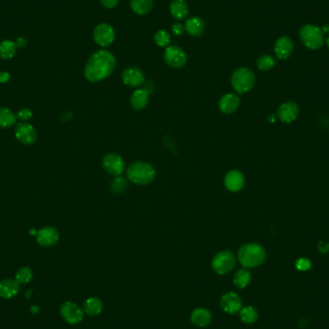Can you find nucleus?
I'll return each mask as SVG.
<instances>
[{"label": "nucleus", "mask_w": 329, "mask_h": 329, "mask_svg": "<svg viewBox=\"0 0 329 329\" xmlns=\"http://www.w3.org/2000/svg\"><path fill=\"white\" fill-rule=\"evenodd\" d=\"M116 67V59L111 52L99 50L89 59L84 74L90 82L103 80L112 74Z\"/></svg>", "instance_id": "nucleus-1"}, {"label": "nucleus", "mask_w": 329, "mask_h": 329, "mask_svg": "<svg viewBox=\"0 0 329 329\" xmlns=\"http://www.w3.org/2000/svg\"><path fill=\"white\" fill-rule=\"evenodd\" d=\"M266 250L261 245L249 243L242 246L238 251V260L245 269H252L265 262Z\"/></svg>", "instance_id": "nucleus-2"}, {"label": "nucleus", "mask_w": 329, "mask_h": 329, "mask_svg": "<svg viewBox=\"0 0 329 329\" xmlns=\"http://www.w3.org/2000/svg\"><path fill=\"white\" fill-rule=\"evenodd\" d=\"M156 177V171L151 165L145 162H136L131 164L127 169L129 180L138 185L151 183Z\"/></svg>", "instance_id": "nucleus-3"}, {"label": "nucleus", "mask_w": 329, "mask_h": 329, "mask_svg": "<svg viewBox=\"0 0 329 329\" xmlns=\"http://www.w3.org/2000/svg\"><path fill=\"white\" fill-rule=\"evenodd\" d=\"M255 74L248 68L238 69L233 73L231 84L238 94H245L254 87Z\"/></svg>", "instance_id": "nucleus-4"}, {"label": "nucleus", "mask_w": 329, "mask_h": 329, "mask_svg": "<svg viewBox=\"0 0 329 329\" xmlns=\"http://www.w3.org/2000/svg\"><path fill=\"white\" fill-rule=\"evenodd\" d=\"M299 36L305 47L311 50L321 49L324 41L323 32L317 25H304L299 31Z\"/></svg>", "instance_id": "nucleus-5"}, {"label": "nucleus", "mask_w": 329, "mask_h": 329, "mask_svg": "<svg viewBox=\"0 0 329 329\" xmlns=\"http://www.w3.org/2000/svg\"><path fill=\"white\" fill-rule=\"evenodd\" d=\"M236 264V258L230 250H224L216 254L212 261V269L215 273L224 275L230 273Z\"/></svg>", "instance_id": "nucleus-6"}, {"label": "nucleus", "mask_w": 329, "mask_h": 329, "mask_svg": "<svg viewBox=\"0 0 329 329\" xmlns=\"http://www.w3.org/2000/svg\"><path fill=\"white\" fill-rule=\"evenodd\" d=\"M61 315L64 321L70 324H77L84 318V310L72 301H67L61 306Z\"/></svg>", "instance_id": "nucleus-7"}, {"label": "nucleus", "mask_w": 329, "mask_h": 329, "mask_svg": "<svg viewBox=\"0 0 329 329\" xmlns=\"http://www.w3.org/2000/svg\"><path fill=\"white\" fill-rule=\"evenodd\" d=\"M102 167L105 171L115 177H120L125 169L124 161L116 153H109L105 156L102 160Z\"/></svg>", "instance_id": "nucleus-8"}, {"label": "nucleus", "mask_w": 329, "mask_h": 329, "mask_svg": "<svg viewBox=\"0 0 329 329\" xmlns=\"http://www.w3.org/2000/svg\"><path fill=\"white\" fill-rule=\"evenodd\" d=\"M165 61L169 67L173 69H179L186 64L187 55L183 49L177 46H170L165 51Z\"/></svg>", "instance_id": "nucleus-9"}, {"label": "nucleus", "mask_w": 329, "mask_h": 329, "mask_svg": "<svg viewBox=\"0 0 329 329\" xmlns=\"http://www.w3.org/2000/svg\"><path fill=\"white\" fill-rule=\"evenodd\" d=\"M94 39L100 47L110 46L115 40V31L112 26L108 24L97 25L94 31Z\"/></svg>", "instance_id": "nucleus-10"}, {"label": "nucleus", "mask_w": 329, "mask_h": 329, "mask_svg": "<svg viewBox=\"0 0 329 329\" xmlns=\"http://www.w3.org/2000/svg\"><path fill=\"white\" fill-rule=\"evenodd\" d=\"M15 135L21 144L26 145H33L38 136L36 129L27 122H20L16 125Z\"/></svg>", "instance_id": "nucleus-11"}, {"label": "nucleus", "mask_w": 329, "mask_h": 329, "mask_svg": "<svg viewBox=\"0 0 329 329\" xmlns=\"http://www.w3.org/2000/svg\"><path fill=\"white\" fill-rule=\"evenodd\" d=\"M221 306L222 309L225 313L237 314L240 312L243 307L241 297H239L236 293L228 292L221 298Z\"/></svg>", "instance_id": "nucleus-12"}, {"label": "nucleus", "mask_w": 329, "mask_h": 329, "mask_svg": "<svg viewBox=\"0 0 329 329\" xmlns=\"http://www.w3.org/2000/svg\"><path fill=\"white\" fill-rule=\"evenodd\" d=\"M299 114V106L294 101H287L279 106L277 118L284 123H291L297 120Z\"/></svg>", "instance_id": "nucleus-13"}, {"label": "nucleus", "mask_w": 329, "mask_h": 329, "mask_svg": "<svg viewBox=\"0 0 329 329\" xmlns=\"http://www.w3.org/2000/svg\"><path fill=\"white\" fill-rule=\"evenodd\" d=\"M36 237L38 244L45 248L53 247L59 241V233L55 228L50 226H46L40 229L36 234Z\"/></svg>", "instance_id": "nucleus-14"}, {"label": "nucleus", "mask_w": 329, "mask_h": 329, "mask_svg": "<svg viewBox=\"0 0 329 329\" xmlns=\"http://www.w3.org/2000/svg\"><path fill=\"white\" fill-rule=\"evenodd\" d=\"M122 81L129 87H140L145 82V75L138 68H127L123 71L121 75Z\"/></svg>", "instance_id": "nucleus-15"}, {"label": "nucleus", "mask_w": 329, "mask_h": 329, "mask_svg": "<svg viewBox=\"0 0 329 329\" xmlns=\"http://www.w3.org/2000/svg\"><path fill=\"white\" fill-rule=\"evenodd\" d=\"M225 185L226 189L229 190L230 192L233 193L239 192L245 186V177L241 171L237 169L230 170L225 176Z\"/></svg>", "instance_id": "nucleus-16"}, {"label": "nucleus", "mask_w": 329, "mask_h": 329, "mask_svg": "<svg viewBox=\"0 0 329 329\" xmlns=\"http://www.w3.org/2000/svg\"><path fill=\"white\" fill-rule=\"evenodd\" d=\"M294 50V42L289 37H281L276 40L274 53L279 60H287Z\"/></svg>", "instance_id": "nucleus-17"}, {"label": "nucleus", "mask_w": 329, "mask_h": 329, "mask_svg": "<svg viewBox=\"0 0 329 329\" xmlns=\"http://www.w3.org/2000/svg\"><path fill=\"white\" fill-rule=\"evenodd\" d=\"M241 103V98L235 94H227L221 98L218 107L224 114L229 115L237 111Z\"/></svg>", "instance_id": "nucleus-18"}, {"label": "nucleus", "mask_w": 329, "mask_h": 329, "mask_svg": "<svg viewBox=\"0 0 329 329\" xmlns=\"http://www.w3.org/2000/svg\"><path fill=\"white\" fill-rule=\"evenodd\" d=\"M20 284L16 279H4L0 281V297L11 298L17 295Z\"/></svg>", "instance_id": "nucleus-19"}, {"label": "nucleus", "mask_w": 329, "mask_h": 329, "mask_svg": "<svg viewBox=\"0 0 329 329\" xmlns=\"http://www.w3.org/2000/svg\"><path fill=\"white\" fill-rule=\"evenodd\" d=\"M191 321L199 327H205L212 321V315L205 308H196L191 314Z\"/></svg>", "instance_id": "nucleus-20"}, {"label": "nucleus", "mask_w": 329, "mask_h": 329, "mask_svg": "<svg viewBox=\"0 0 329 329\" xmlns=\"http://www.w3.org/2000/svg\"><path fill=\"white\" fill-rule=\"evenodd\" d=\"M149 92L145 89H138L130 98L131 106L136 110H142L148 103Z\"/></svg>", "instance_id": "nucleus-21"}, {"label": "nucleus", "mask_w": 329, "mask_h": 329, "mask_svg": "<svg viewBox=\"0 0 329 329\" xmlns=\"http://www.w3.org/2000/svg\"><path fill=\"white\" fill-rule=\"evenodd\" d=\"M169 10L171 16L177 20H182L189 15V7L185 0H172Z\"/></svg>", "instance_id": "nucleus-22"}, {"label": "nucleus", "mask_w": 329, "mask_h": 329, "mask_svg": "<svg viewBox=\"0 0 329 329\" xmlns=\"http://www.w3.org/2000/svg\"><path fill=\"white\" fill-rule=\"evenodd\" d=\"M203 20L199 16H192L185 23V30L192 36H201L204 32Z\"/></svg>", "instance_id": "nucleus-23"}, {"label": "nucleus", "mask_w": 329, "mask_h": 329, "mask_svg": "<svg viewBox=\"0 0 329 329\" xmlns=\"http://www.w3.org/2000/svg\"><path fill=\"white\" fill-rule=\"evenodd\" d=\"M83 310L89 316H97L103 310V303L98 297H90L84 302Z\"/></svg>", "instance_id": "nucleus-24"}, {"label": "nucleus", "mask_w": 329, "mask_h": 329, "mask_svg": "<svg viewBox=\"0 0 329 329\" xmlns=\"http://www.w3.org/2000/svg\"><path fill=\"white\" fill-rule=\"evenodd\" d=\"M16 46L15 41L10 40H2L0 42V58L3 60L12 59L16 55Z\"/></svg>", "instance_id": "nucleus-25"}, {"label": "nucleus", "mask_w": 329, "mask_h": 329, "mask_svg": "<svg viewBox=\"0 0 329 329\" xmlns=\"http://www.w3.org/2000/svg\"><path fill=\"white\" fill-rule=\"evenodd\" d=\"M234 284L240 288V289H244L246 287H248L251 281V274L249 273L247 269H241L239 271H237L236 273L234 274Z\"/></svg>", "instance_id": "nucleus-26"}, {"label": "nucleus", "mask_w": 329, "mask_h": 329, "mask_svg": "<svg viewBox=\"0 0 329 329\" xmlns=\"http://www.w3.org/2000/svg\"><path fill=\"white\" fill-rule=\"evenodd\" d=\"M16 121V115L8 108H0V127L9 128Z\"/></svg>", "instance_id": "nucleus-27"}, {"label": "nucleus", "mask_w": 329, "mask_h": 329, "mask_svg": "<svg viewBox=\"0 0 329 329\" xmlns=\"http://www.w3.org/2000/svg\"><path fill=\"white\" fill-rule=\"evenodd\" d=\"M131 9L138 15H145L152 8V0H131Z\"/></svg>", "instance_id": "nucleus-28"}, {"label": "nucleus", "mask_w": 329, "mask_h": 329, "mask_svg": "<svg viewBox=\"0 0 329 329\" xmlns=\"http://www.w3.org/2000/svg\"><path fill=\"white\" fill-rule=\"evenodd\" d=\"M239 314L242 321L247 324H252L258 320V312L253 306L242 307Z\"/></svg>", "instance_id": "nucleus-29"}, {"label": "nucleus", "mask_w": 329, "mask_h": 329, "mask_svg": "<svg viewBox=\"0 0 329 329\" xmlns=\"http://www.w3.org/2000/svg\"><path fill=\"white\" fill-rule=\"evenodd\" d=\"M33 272L29 267L20 268L16 273V279L19 284H27L32 280Z\"/></svg>", "instance_id": "nucleus-30"}, {"label": "nucleus", "mask_w": 329, "mask_h": 329, "mask_svg": "<svg viewBox=\"0 0 329 329\" xmlns=\"http://www.w3.org/2000/svg\"><path fill=\"white\" fill-rule=\"evenodd\" d=\"M275 64V61L271 55H262L257 60V67L263 72L271 71Z\"/></svg>", "instance_id": "nucleus-31"}, {"label": "nucleus", "mask_w": 329, "mask_h": 329, "mask_svg": "<svg viewBox=\"0 0 329 329\" xmlns=\"http://www.w3.org/2000/svg\"><path fill=\"white\" fill-rule=\"evenodd\" d=\"M126 187H127L126 179L124 177L120 176V177H116L113 180L112 183L110 185V190L115 194H120L125 190Z\"/></svg>", "instance_id": "nucleus-32"}, {"label": "nucleus", "mask_w": 329, "mask_h": 329, "mask_svg": "<svg viewBox=\"0 0 329 329\" xmlns=\"http://www.w3.org/2000/svg\"><path fill=\"white\" fill-rule=\"evenodd\" d=\"M154 40L157 46H159L161 48H166L169 46V42H170V36L167 31L159 30L155 33Z\"/></svg>", "instance_id": "nucleus-33"}, {"label": "nucleus", "mask_w": 329, "mask_h": 329, "mask_svg": "<svg viewBox=\"0 0 329 329\" xmlns=\"http://www.w3.org/2000/svg\"><path fill=\"white\" fill-rule=\"evenodd\" d=\"M311 267H312L311 261L305 257H301V258L297 259V262H296V268L300 272L309 271L311 269Z\"/></svg>", "instance_id": "nucleus-34"}, {"label": "nucleus", "mask_w": 329, "mask_h": 329, "mask_svg": "<svg viewBox=\"0 0 329 329\" xmlns=\"http://www.w3.org/2000/svg\"><path fill=\"white\" fill-rule=\"evenodd\" d=\"M32 117V111H31V109H29V108L20 109V110L17 112V114H16V119H18L19 121H23V122H26V121H29Z\"/></svg>", "instance_id": "nucleus-35"}, {"label": "nucleus", "mask_w": 329, "mask_h": 329, "mask_svg": "<svg viewBox=\"0 0 329 329\" xmlns=\"http://www.w3.org/2000/svg\"><path fill=\"white\" fill-rule=\"evenodd\" d=\"M319 251L322 254H326L329 252V243L326 241H321L318 245Z\"/></svg>", "instance_id": "nucleus-36"}, {"label": "nucleus", "mask_w": 329, "mask_h": 329, "mask_svg": "<svg viewBox=\"0 0 329 329\" xmlns=\"http://www.w3.org/2000/svg\"><path fill=\"white\" fill-rule=\"evenodd\" d=\"M171 29H172V32L174 33L177 36H179L184 33L185 26H183L181 24H174L172 25Z\"/></svg>", "instance_id": "nucleus-37"}, {"label": "nucleus", "mask_w": 329, "mask_h": 329, "mask_svg": "<svg viewBox=\"0 0 329 329\" xmlns=\"http://www.w3.org/2000/svg\"><path fill=\"white\" fill-rule=\"evenodd\" d=\"M102 5L106 8L112 9L116 7L119 3V0H100Z\"/></svg>", "instance_id": "nucleus-38"}, {"label": "nucleus", "mask_w": 329, "mask_h": 329, "mask_svg": "<svg viewBox=\"0 0 329 329\" xmlns=\"http://www.w3.org/2000/svg\"><path fill=\"white\" fill-rule=\"evenodd\" d=\"M15 43H16L17 49H23L27 45V40H25V38L24 37H18L15 41Z\"/></svg>", "instance_id": "nucleus-39"}, {"label": "nucleus", "mask_w": 329, "mask_h": 329, "mask_svg": "<svg viewBox=\"0 0 329 329\" xmlns=\"http://www.w3.org/2000/svg\"><path fill=\"white\" fill-rule=\"evenodd\" d=\"M11 78V74L7 72H0V83H7Z\"/></svg>", "instance_id": "nucleus-40"}, {"label": "nucleus", "mask_w": 329, "mask_h": 329, "mask_svg": "<svg viewBox=\"0 0 329 329\" xmlns=\"http://www.w3.org/2000/svg\"><path fill=\"white\" fill-rule=\"evenodd\" d=\"M322 32L323 33H329V25H324L322 28H321Z\"/></svg>", "instance_id": "nucleus-41"}, {"label": "nucleus", "mask_w": 329, "mask_h": 329, "mask_svg": "<svg viewBox=\"0 0 329 329\" xmlns=\"http://www.w3.org/2000/svg\"><path fill=\"white\" fill-rule=\"evenodd\" d=\"M269 120L268 121H272V122H274L275 121V116L274 115H271L269 118H268Z\"/></svg>", "instance_id": "nucleus-42"}, {"label": "nucleus", "mask_w": 329, "mask_h": 329, "mask_svg": "<svg viewBox=\"0 0 329 329\" xmlns=\"http://www.w3.org/2000/svg\"><path fill=\"white\" fill-rule=\"evenodd\" d=\"M326 45H327V47H328L329 49V36L327 37V39H326Z\"/></svg>", "instance_id": "nucleus-43"}]
</instances>
